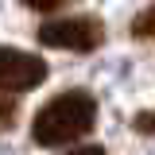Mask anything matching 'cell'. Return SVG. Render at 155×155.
<instances>
[{
    "label": "cell",
    "mask_w": 155,
    "mask_h": 155,
    "mask_svg": "<svg viewBox=\"0 0 155 155\" xmlns=\"http://www.w3.org/2000/svg\"><path fill=\"white\" fill-rule=\"evenodd\" d=\"M93 124H97V97L89 89H66L35 113L31 140L39 147H66L85 132H93Z\"/></svg>",
    "instance_id": "obj_1"
},
{
    "label": "cell",
    "mask_w": 155,
    "mask_h": 155,
    "mask_svg": "<svg viewBox=\"0 0 155 155\" xmlns=\"http://www.w3.org/2000/svg\"><path fill=\"white\" fill-rule=\"evenodd\" d=\"M35 39L43 47H54V51H78V54H89L105 43V23L101 16H66V19H47L39 23Z\"/></svg>",
    "instance_id": "obj_2"
},
{
    "label": "cell",
    "mask_w": 155,
    "mask_h": 155,
    "mask_svg": "<svg viewBox=\"0 0 155 155\" xmlns=\"http://www.w3.org/2000/svg\"><path fill=\"white\" fill-rule=\"evenodd\" d=\"M47 81V62L19 47H0V93H27Z\"/></svg>",
    "instance_id": "obj_3"
},
{
    "label": "cell",
    "mask_w": 155,
    "mask_h": 155,
    "mask_svg": "<svg viewBox=\"0 0 155 155\" xmlns=\"http://www.w3.org/2000/svg\"><path fill=\"white\" fill-rule=\"evenodd\" d=\"M132 35L136 39H155V4L143 8V12L132 19Z\"/></svg>",
    "instance_id": "obj_4"
},
{
    "label": "cell",
    "mask_w": 155,
    "mask_h": 155,
    "mask_svg": "<svg viewBox=\"0 0 155 155\" xmlns=\"http://www.w3.org/2000/svg\"><path fill=\"white\" fill-rule=\"evenodd\" d=\"M16 116H19L16 97H12V93H4V97H0V132H8V128L16 124Z\"/></svg>",
    "instance_id": "obj_5"
},
{
    "label": "cell",
    "mask_w": 155,
    "mask_h": 155,
    "mask_svg": "<svg viewBox=\"0 0 155 155\" xmlns=\"http://www.w3.org/2000/svg\"><path fill=\"white\" fill-rule=\"evenodd\" d=\"M132 128H136V132H143V136H155V109H143V113H136Z\"/></svg>",
    "instance_id": "obj_6"
},
{
    "label": "cell",
    "mask_w": 155,
    "mask_h": 155,
    "mask_svg": "<svg viewBox=\"0 0 155 155\" xmlns=\"http://www.w3.org/2000/svg\"><path fill=\"white\" fill-rule=\"evenodd\" d=\"M62 4H70V0H23V8H31V12H54Z\"/></svg>",
    "instance_id": "obj_7"
}]
</instances>
